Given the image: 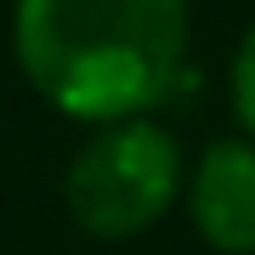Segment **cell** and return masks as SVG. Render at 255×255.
Here are the masks:
<instances>
[{"instance_id": "7a4b0ae2", "label": "cell", "mask_w": 255, "mask_h": 255, "mask_svg": "<svg viewBox=\"0 0 255 255\" xmlns=\"http://www.w3.org/2000/svg\"><path fill=\"white\" fill-rule=\"evenodd\" d=\"M182 193V147L147 114L108 119L74 153L63 176V204L85 238L119 244L147 233Z\"/></svg>"}, {"instance_id": "277c9868", "label": "cell", "mask_w": 255, "mask_h": 255, "mask_svg": "<svg viewBox=\"0 0 255 255\" xmlns=\"http://www.w3.org/2000/svg\"><path fill=\"white\" fill-rule=\"evenodd\" d=\"M233 114L244 119V130L255 136V23L244 28V40L233 51Z\"/></svg>"}, {"instance_id": "6da1fadb", "label": "cell", "mask_w": 255, "mask_h": 255, "mask_svg": "<svg viewBox=\"0 0 255 255\" xmlns=\"http://www.w3.org/2000/svg\"><path fill=\"white\" fill-rule=\"evenodd\" d=\"M11 46L68 119H136L182 80L187 0H17Z\"/></svg>"}, {"instance_id": "3957f363", "label": "cell", "mask_w": 255, "mask_h": 255, "mask_svg": "<svg viewBox=\"0 0 255 255\" xmlns=\"http://www.w3.org/2000/svg\"><path fill=\"white\" fill-rule=\"evenodd\" d=\"M193 227L221 255H255V142H210L187 182Z\"/></svg>"}]
</instances>
